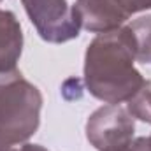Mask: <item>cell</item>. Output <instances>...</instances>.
<instances>
[{
  "label": "cell",
  "mask_w": 151,
  "mask_h": 151,
  "mask_svg": "<svg viewBox=\"0 0 151 151\" xmlns=\"http://www.w3.org/2000/svg\"><path fill=\"white\" fill-rule=\"evenodd\" d=\"M134 63L135 53L127 27L99 34L84 53L88 91L106 104L127 102L146 81Z\"/></svg>",
  "instance_id": "obj_1"
},
{
  "label": "cell",
  "mask_w": 151,
  "mask_h": 151,
  "mask_svg": "<svg viewBox=\"0 0 151 151\" xmlns=\"http://www.w3.org/2000/svg\"><path fill=\"white\" fill-rule=\"evenodd\" d=\"M42 93L18 69L0 72V151L27 142L39 128Z\"/></svg>",
  "instance_id": "obj_2"
},
{
  "label": "cell",
  "mask_w": 151,
  "mask_h": 151,
  "mask_svg": "<svg viewBox=\"0 0 151 151\" xmlns=\"http://www.w3.org/2000/svg\"><path fill=\"white\" fill-rule=\"evenodd\" d=\"M135 123L132 114L119 104H107L90 114L86 139L99 151H114L134 141Z\"/></svg>",
  "instance_id": "obj_3"
},
{
  "label": "cell",
  "mask_w": 151,
  "mask_h": 151,
  "mask_svg": "<svg viewBox=\"0 0 151 151\" xmlns=\"http://www.w3.org/2000/svg\"><path fill=\"white\" fill-rule=\"evenodd\" d=\"M40 39L63 44L79 35V25L67 0H21Z\"/></svg>",
  "instance_id": "obj_4"
},
{
  "label": "cell",
  "mask_w": 151,
  "mask_h": 151,
  "mask_svg": "<svg viewBox=\"0 0 151 151\" xmlns=\"http://www.w3.org/2000/svg\"><path fill=\"white\" fill-rule=\"evenodd\" d=\"M72 12L79 28L91 34L118 30L132 16L127 0H76Z\"/></svg>",
  "instance_id": "obj_5"
},
{
  "label": "cell",
  "mask_w": 151,
  "mask_h": 151,
  "mask_svg": "<svg viewBox=\"0 0 151 151\" xmlns=\"http://www.w3.org/2000/svg\"><path fill=\"white\" fill-rule=\"evenodd\" d=\"M23 51V32L18 18L11 11L0 9V72L16 69Z\"/></svg>",
  "instance_id": "obj_6"
},
{
  "label": "cell",
  "mask_w": 151,
  "mask_h": 151,
  "mask_svg": "<svg viewBox=\"0 0 151 151\" xmlns=\"http://www.w3.org/2000/svg\"><path fill=\"white\" fill-rule=\"evenodd\" d=\"M127 30L134 46L135 62L151 63V14L134 19L127 25Z\"/></svg>",
  "instance_id": "obj_7"
},
{
  "label": "cell",
  "mask_w": 151,
  "mask_h": 151,
  "mask_svg": "<svg viewBox=\"0 0 151 151\" xmlns=\"http://www.w3.org/2000/svg\"><path fill=\"white\" fill-rule=\"evenodd\" d=\"M127 111L132 118L151 123V81H144V84L127 100Z\"/></svg>",
  "instance_id": "obj_8"
},
{
  "label": "cell",
  "mask_w": 151,
  "mask_h": 151,
  "mask_svg": "<svg viewBox=\"0 0 151 151\" xmlns=\"http://www.w3.org/2000/svg\"><path fill=\"white\" fill-rule=\"evenodd\" d=\"M114 151H151V139L150 137H137L132 142H128L125 148Z\"/></svg>",
  "instance_id": "obj_9"
},
{
  "label": "cell",
  "mask_w": 151,
  "mask_h": 151,
  "mask_svg": "<svg viewBox=\"0 0 151 151\" xmlns=\"http://www.w3.org/2000/svg\"><path fill=\"white\" fill-rule=\"evenodd\" d=\"M127 4H128V7H130L132 14L151 9V0H127Z\"/></svg>",
  "instance_id": "obj_10"
},
{
  "label": "cell",
  "mask_w": 151,
  "mask_h": 151,
  "mask_svg": "<svg viewBox=\"0 0 151 151\" xmlns=\"http://www.w3.org/2000/svg\"><path fill=\"white\" fill-rule=\"evenodd\" d=\"M19 151H47L46 148L39 146V144H23Z\"/></svg>",
  "instance_id": "obj_11"
},
{
  "label": "cell",
  "mask_w": 151,
  "mask_h": 151,
  "mask_svg": "<svg viewBox=\"0 0 151 151\" xmlns=\"http://www.w3.org/2000/svg\"><path fill=\"white\" fill-rule=\"evenodd\" d=\"M2 151H19V150H16V148H9V150H2Z\"/></svg>",
  "instance_id": "obj_12"
},
{
  "label": "cell",
  "mask_w": 151,
  "mask_h": 151,
  "mask_svg": "<svg viewBox=\"0 0 151 151\" xmlns=\"http://www.w3.org/2000/svg\"><path fill=\"white\" fill-rule=\"evenodd\" d=\"M0 2H2V0H0Z\"/></svg>",
  "instance_id": "obj_13"
},
{
  "label": "cell",
  "mask_w": 151,
  "mask_h": 151,
  "mask_svg": "<svg viewBox=\"0 0 151 151\" xmlns=\"http://www.w3.org/2000/svg\"><path fill=\"white\" fill-rule=\"evenodd\" d=\"M150 139H151V137H150Z\"/></svg>",
  "instance_id": "obj_14"
}]
</instances>
